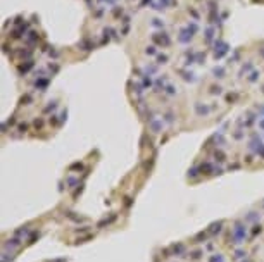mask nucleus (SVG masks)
<instances>
[{"label": "nucleus", "mask_w": 264, "mask_h": 262, "mask_svg": "<svg viewBox=\"0 0 264 262\" xmlns=\"http://www.w3.org/2000/svg\"><path fill=\"white\" fill-rule=\"evenodd\" d=\"M233 240H235V243H243L245 241V238H247V228H245V224H242L240 221L238 223H235V226H233Z\"/></svg>", "instance_id": "obj_1"}, {"label": "nucleus", "mask_w": 264, "mask_h": 262, "mask_svg": "<svg viewBox=\"0 0 264 262\" xmlns=\"http://www.w3.org/2000/svg\"><path fill=\"white\" fill-rule=\"evenodd\" d=\"M221 224H223V223L212 224V226H211V229H209V233H211V235H214V233H219V231H221Z\"/></svg>", "instance_id": "obj_2"}, {"label": "nucleus", "mask_w": 264, "mask_h": 262, "mask_svg": "<svg viewBox=\"0 0 264 262\" xmlns=\"http://www.w3.org/2000/svg\"><path fill=\"white\" fill-rule=\"evenodd\" d=\"M261 214H257V212H250V216L247 217V221H255V219H259Z\"/></svg>", "instance_id": "obj_3"}, {"label": "nucleus", "mask_w": 264, "mask_h": 262, "mask_svg": "<svg viewBox=\"0 0 264 262\" xmlns=\"http://www.w3.org/2000/svg\"><path fill=\"white\" fill-rule=\"evenodd\" d=\"M211 262H223V257H221L219 253H218V255H212Z\"/></svg>", "instance_id": "obj_4"}, {"label": "nucleus", "mask_w": 264, "mask_h": 262, "mask_svg": "<svg viewBox=\"0 0 264 262\" xmlns=\"http://www.w3.org/2000/svg\"><path fill=\"white\" fill-rule=\"evenodd\" d=\"M235 257H237V259H242V257H245V253H243V252H240V250H238V252H237V255H235Z\"/></svg>", "instance_id": "obj_5"}, {"label": "nucleus", "mask_w": 264, "mask_h": 262, "mask_svg": "<svg viewBox=\"0 0 264 262\" xmlns=\"http://www.w3.org/2000/svg\"><path fill=\"white\" fill-rule=\"evenodd\" d=\"M257 233H261V226H255V229H254V235H257Z\"/></svg>", "instance_id": "obj_6"}, {"label": "nucleus", "mask_w": 264, "mask_h": 262, "mask_svg": "<svg viewBox=\"0 0 264 262\" xmlns=\"http://www.w3.org/2000/svg\"><path fill=\"white\" fill-rule=\"evenodd\" d=\"M242 262H249V260H242Z\"/></svg>", "instance_id": "obj_7"}]
</instances>
